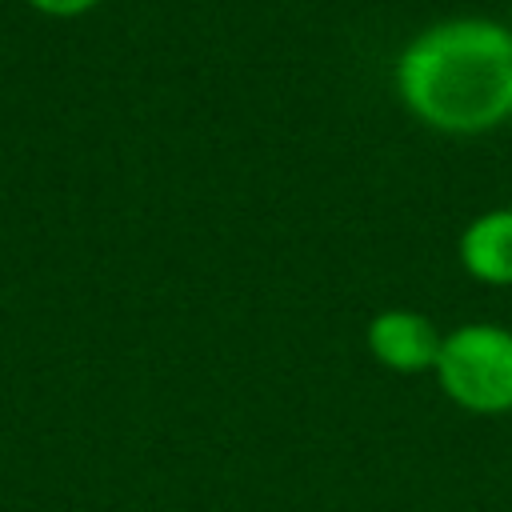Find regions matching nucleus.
Instances as JSON below:
<instances>
[{"label": "nucleus", "instance_id": "obj_1", "mask_svg": "<svg viewBox=\"0 0 512 512\" xmlns=\"http://www.w3.org/2000/svg\"><path fill=\"white\" fill-rule=\"evenodd\" d=\"M392 84L432 132H496L512 120V24L472 12L432 20L396 52Z\"/></svg>", "mask_w": 512, "mask_h": 512}, {"label": "nucleus", "instance_id": "obj_2", "mask_svg": "<svg viewBox=\"0 0 512 512\" xmlns=\"http://www.w3.org/2000/svg\"><path fill=\"white\" fill-rule=\"evenodd\" d=\"M444 400L468 416L512 412V328L496 320H468L444 332L432 368Z\"/></svg>", "mask_w": 512, "mask_h": 512}, {"label": "nucleus", "instance_id": "obj_3", "mask_svg": "<svg viewBox=\"0 0 512 512\" xmlns=\"http://www.w3.org/2000/svg\"><path fill=\"white\" fill-rule=\"evenodd\" d=\"M368 356L396 376H432L444 328L416 308H380L364 328Z\"/></svg>", "mask_w": 512, "mask_h": 512}, {"label": "nucleus", "instance_id": "obj_4", "mask_svg": "<svg viewBox=\"0 0 512 512\" xmlns=\"http://www.w3.org/2000/svg\"><path fill=\"white\" fill-rule=\"evenodd\" d=\"M456 260L484 288H512V204L476 212L456 236Z\"/></svg>", "mask_w": 512, "mask_h": 512}, {"label": "nucleus", "instance_id": "obj_5", "mask_svg": "<svg viewBox=\"0 0 512 512\" xmlns=\"http://www.w3.org/2000/svg\"><path fill=\"white\" fill-rule=\"evenodd\" d=\"M24 4L52 20H76V16H88L92 8H100L104 0H24Z\"/></svg>", "mask_w": 512, "mask_h": 512}]
</instances>
